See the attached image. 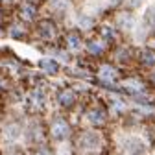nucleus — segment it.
<instances>
[{
  "mask_svg": "<svg viewBox=\"0 0 155 155\" xmlns=\"http://www.w3.org/2000/svg\"><path fill=\"white\" fill-rule=\"evenodd\" d=\"M50 135L54 140H65L68 135H70V126L67 120L63 118H55L50 126Z\"/></svg>",
  "mask_w": 155,
  "mask_h": 155,
  "instance_id": "f257e3e1",
  "label": "nucleus"
},
{
  "mask_svg": "<svg viewBox=\"0 0 155 155\" xmlns=\"http://www.w3.org/2000/svg\"><path fill=\"white\" fill-rule=\"evenodd\" d=\"M98 78L104 83H113L116 78H118V72H116V68L111 67V65H102V68L98 72Z\"/></svg>",
  "mask_w": 155,
  "mask_h": 155,
  "instance_id": "f03ea898",
  "label": "nucleus"
},
{
  "mask_svg": "<svg viewBox=\"0 0 155 155\" xmlns=\"http://www.w3.org/2000/svg\"><path fill=\"white\" fill-rule=\"evenodd\" d=\"M21 135H22V127H21V124L11 122V124H8L6 129H4V139H6L8 142H15L18 137H21Z\"/></svg>",
  "mask_w": 155,
  "mask_h": 155,
  "instance_id": "7ed1b4c3",
  "label": "nucleus"
},
{
  "mask_svg": "<svg viewBox=\"0 0 155 155\" xmlns=\"http://www.w3.org/2000/svg\"><path fill=\"white\" fill-rule=\"evenodd\" d=\"M37 28H39V33H41L43 37H46V39H52V37H55V33H57V28H55V24L50 21V18L41 21V22L37 24Z\"/></svg>",
  "mask_w": 155,
  "mask_h": 155,
  "instance_id": "20e7f679",
  "label": "nucleus"
},
{
  "mask_svg": "<svg viewBox=\"0 0 155 155\" xmlns=\"http://www.w3.org/2000/svg\"><path fill=\"white\" fill-rule=\"evenodd\" d=\"M126 150L131 153V155H142L144 153V144L140 142V139H127L126 140Z\"/></svg>",
  "mask_w": 155,
  "mask_h": 155,
  "instance_id": "39448f33",
  "label": "nucleus"
},
{
  "mask_svg": "<svg viewBox=\"0 0 155 155\" xmlns=\"http://www.w3.org/2000/svg\"><path fill=\"white\" fill-rule=\"evenodd\" d=\"M98 135L96 133H85L83 137L80 139V146L85 148V150H94L96 146H98Z\"/></svg>",
  "mask_w": 155,
  "mask_h": 155,
  "instance_id": "423d86ee",
  "label": "nucleus"
},
{
  "mask_svg": "<svg viewBox=\"0 0 155 155\" xmlns=\"http://www.w3.org/2000/svg\"><path fill=\"white\" fill-rule=\"evenodd\" d=\"M21 17L24 18V21H33V18L37 17V6L31 4V2H24L21 6Z\"/></svg>",
  "mask_w": 155,
  "mask_h": 155,
  "instance_id": "0eeeda50",
  "label": "nucleus"
},
{
  "mask_svg": "<svg viewBox=\"0 0 155 155\" xmlns=\"http://www.w3.org/2000/svg\"><path fill=\"white\" fill-rule=\"evenodd\" d=\"M59 104L63 105V107H72L74 104H76V94H74V91H70V89H67V91H61L59 92Z\"/></svg>",
  "mask_w": 155,
  "mask_h": 155,
  "instance_id": "6e6552de",
  "label": "nucleus"
},
{
  "mask_svg": "<svg viewBox=\"0 0 155 155\" xmlns=\"http://www.w3.org/2000/svg\"><path fill=\"white\" fill-rule=\"evenodd\" d=\"M65 41H67V46H68L70 50H80V48H81V35L78 33V31L67 33Z\"/></svg>",
  "mask_w": 155,
  "mask_h": 155,
  "instance_id": "1a4fd4ad",
  "label": "nucleus"
},
{
  "mask_svg": "<svg viewBox=\"0 0 155 155\" xmlns=\"http://www.w3.org/2000/svg\"><path fill=\"white\" fill-rule=\"evenodd\" d=\"M39 67H41L46 74H57L59 72V63H57L55 59H43L41 63H39Z\"/></svg>",
  "mask_w": 155,
  "mask_h": 155,
  "instance_id": "9d476101",
  "label": "nucleus"
},
{
  "mask_svg": "<svg viewBox=\"0 0 155 155\" xmlns=\"http://www.w3.org/2000/svg\"><path fill=\"white\" fill-rule=\"evenodd\" d=\"M87 50H89V54L91 55H102L104 52H105V45H104V41H91L89 45H87Z\"/></svg>",
  "mask_w": 155,
  "mask_h": 155,
  "instance_id": "9b49d317",
  "label": "nucleus"
},
{
  "mask_svg": "<svg viewBox=\"0 0 155 155\" xmlns=\"http://www.w3.org/2000/svg\"><path fill=\"white\" fill-rule=\"evenodd\" d=\"M87 118H89V122L91 124H104L105 122V113L102 111V109H92L89 114H87Z\"/></svg>",
  "mask_w": 155,
  "mask_h": 155,
  "instance_id": "f8f14e48",
  "label": "nucleus"
},
{
  "mask_svg": "<svg viewBox=\"0 0 155 155\" xmlns=\"http://www.w3.org/2000/svg\"><path fill=\"white\" fill-rule=\"evenodd\" d=\"M9 35H11L13 39H24V37H26V28L22 26V22L11 24V26H9Z\"/></svg>",
  "mask_w": 155,
  "mask_h": 155,
  "instance_id": "ddd939ff",
  "label": "nucleus"
},
{
  "mask_svg": "<svg viewBox=\"0 0 155 155\" xmlns=\"http://www.w3.org/2000/svg\"><path fill=\"white\" fill-rule=\"evenodd\" d=\"M50 8L55 13H63L68 9V0H50Z\"/></svg>",
  "mask_w": 155,
  "mask_h": 155,
  "instance_id": "4468645a",
  "label": "nucleus"
},
{
  "mask_svg": "<svg viewBox=\"0 0 155 155\" xmlns=\"http://www.w3.org/2000/svg\"><path fill=\"white\" fill-rule=\"evenodd\" d=\"M144 24L148 28H155V6H150L144 13Z\"/></svg>",
  "mask_w": 155,
  "mask_h": 155,
  "instance_id": "2eb2a0df",
  "label": "nucleus"
},
{
  "mask_svg": "<svg viewBox=\"0 0 155 155\" xmlns=\"http://www.w3.org/2000/svg\"><path fill=\"white\" fill-rule=\"evenodd\" d=\"M140 61L144 65H155V52L153 50H142L140 52Z\"/></svg>",
  "mask_w": 155,
  "mask_h": 155,
  "instance_id": "dca6fc26",
  "label": "nucleus"
},
{
  "mask_svg": "<svg viewBox=\"0 0 155 155\" xmlns=\"http://www.w3.org/2000/svg\"><path fill=\"white\" fill-rule=\"evenodd\" d=\"M118 24H120V28L122 30H131V26L135 24V18L127 13V15H122L120 17V21H118Z\"/></svg>",
  "mask_w": 155,
  "mask_h": 155,
  "instance_id": "f3484780",
  "label": "nucleus"
},
{
  "mask_svg": "<svg viewBox=\"0 0 155 155\" xmlns=\"http://www.w3.org/2000/svg\"><path fill=\"white\" fill-rule=\"evenodd\" d=\"M43 102H45L43 91H33V94H31V104L33 105H43Z\"/></svg>",
  "mask_w": 155,
  "mask_h": 155,
  "instance_id": "a211bd4d",
  "label": "nucleus"
},
{
  "mask_svg": "<svg viewBox=\"0 0 155 155\" xmlns=\"http://www.w3.org/2000/svg\"><path fill=\"white\" fill-rule=\"evenodd\" d=\"M78 24H80L81 28H85V30H87V28H91V26H92V21H91V17H85V15H83V17H80Z\"/></svg>",
  "mask_w": 155,
  "mask_h": 155,
  "instance_id": "6ab92c4d",
  "label": "nucleus"
},
{
  "mask_svg": "<svg viewBox=\"0 0 155 155\" xmlns=\"http://www.w3.org/2000/svg\"><path fill=\"white\" fill-rule=\"evenodd\" d=\"M33 155H52V151H50V148L41 146V148H37V150L33 151Z\"/></svg>",
  "mask_w": 155,
  "mask_h": 155,
  "instance_id": "aec40b11",
  "label": "nucleus"
},
{
  "mask_svg": "<svg viewBox=\"0 0 155 155\" xmlns=\"http://www.w3.org/2000/svg\"><path fill=\"white\" fill-rule=\"evenodd\" d=\"M140 2H142V0H127V6H129V8H137Z\"/></svg>",
  "mask_w": 155,
  "mask_h": 155,
  "instance_id": "412c9836",
  "label": "nucleus"
},
{
  "mask_svg": "<svg viewBox=\"0 0 155 155\" xmlns=\"http://www.w3.org/2000/svg\"><path fill=\"white\" fill-rule=\"evenodd\" d=\"M2 4H6V6H11V4H15V0H0Z\"/></svg>",
  "mask_w": 155,
  "mask_h": 155,
  "instance_id": "4be33fe9",
  "label": "nucleus"
},
{
  "mask_svg": "<svg viewBox=\"0 0 155 155\" xmlns=\"http://www.w3.org/2000/svg\"><path fill=\"white\" fill-rule=\"evenodd\" d=\"M109 2H111V6H116V4H120L122 0H109Z\"/></svg>",
  "mask_w": 155,
  "mask_h": 155,
  "instance_id": "5701e85b",
  "label": "nucleus"
},
{
  "mask_svg": "<svg viewBox=\"0 0 155 155\" xmlns=\"http://www.w3.org/2000/svg\"><path fill=\"white\" fill-rule=\"evenodd\" d=\"M153 83H155V74H153Z\"/></svg>",
  "mask_w": 155,
  "mask_h": 155,
  "instance_id": "b1692460",
  "label": "nucleus"
}]
</instances>
